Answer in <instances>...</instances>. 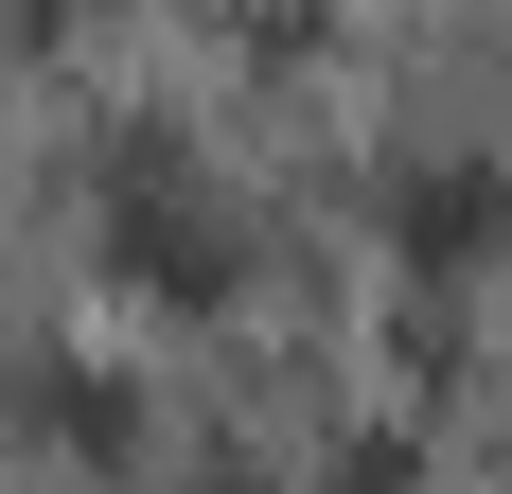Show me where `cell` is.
<instances>
[{
  "label": "cell",
  "instance_id": "1",
  "mask_svg": "<svg viewBox=\"0 0 512 494\" xmlns=\"http://www.w3.org/2000/svg\"><path fill=\"white\" fill-rule=\"evenodd\" d=\"M106 247H124V283H159V300H212V283H230V212H177L159 177L106 195Z\"/></svg>",
  "mask_w": 512,
  "mask_h": 494
},
{
  "label": "cell",
  "instance_id": "2",
  "mask_svg": "<svg viewBox=\"0 0 512 494\" xmlns=\"http://www.w3.org/2000/svg\"><path fill=\"white\" fill-rule=\"evenodd\" d=\"M407 230H424V247H477V230H512V177H477V159H424V177H407Z\"/></svg>",
  "mask_w": 512,
  "mask_h": 494
}]
</instances>
